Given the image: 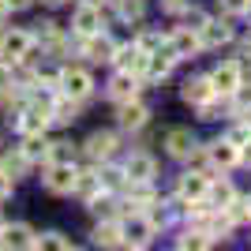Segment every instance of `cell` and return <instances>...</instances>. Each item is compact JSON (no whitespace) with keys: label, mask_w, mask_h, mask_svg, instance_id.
Segmentation results:
<instances>
[{"label":"cell","mask_w":251,"mask_h":251,"mask_svg":"<svg viewBox=\"0 0 251 251\" xmlns=\"http://www.w3.org/2000/svg\"><path fill=\"white\" fill-rule=\"evenodd\" d=\"M30 45H34V38H30L26 30H8V34H4V49H0V60L15 68L19 60H26V56H30Z\"/></svg>","instance_id":"6da1fadb"},{"label":"cell","mask_w":251,"mask_h":251,"mask_svg":"<svg viewBox=\"0 0 251 251\" xmlns=\"http://www.w3.org/2000/svg\"><path fill=\"white\" fill-rule=\"evenodd\" d=\"M75 180H79V173H75L72 161H52L49 173H45V188L56 191V195H68V191H75Z\"/></svg>","instance_id":"7a4b0ae2"},{"label":"cell","mask_w":251,"mask_h":251,"mask_svg":"<svg viewBox=\"0 0 251 251\" xmlns=\"http://www.w3.org/2000/svg\"><path fill=\"white\" fill-rule=\"evenodd\" d=\"M60 90L68 98H79V101H83V98L94 90V79H90V72H83V68H68V72L60 75Z\"/></svg>","instance_id":"3957f363"},{"label":"cell","mask_w":251,"mask_h":251,"mask_svg":"<svg viewBox=\"0 0 251 251\" xmlns=\"http://www.w3.org/2000/svg\"><path fill=\"white\" fill-rule=\"evenodd\" d=\"M113 60L120 64V72L143 75V72H147V60H150V52L143 49V45H124V49H116V52H113Z\"/></svg>","instance_id":"277c9868"},{"label":"cell","mask_w":251,"mask_h":251,"mask_svg":"<svg viewBox=\"0 0 251 251\" xmlns=\"http://www.w3.org/2000/svg\"><path fill=\"white\" fill-rule=\"evenodd\" d=\"M154 173H157V165H154V157H150V154H131L124 161V176L131 180V184H150Z\"/></svg>","instance_id":"5b68a950"},{"label":"cell","mask_w":251,"mask_h":251,"mask_svg":"<svg viewBox=\"0 0 251 251\" xmlns=\"http://www.w3.org/2000/svg\"><path fill=\"white\" fill-rule=\"evenodd\" d=\"M52 120V105H30L26 113L19 116V131L23 135H38V131H45Z\"/></svg>","instance_id":"8992f818"},{"label":"cell","mask_w":251,"mask_h":251,"mask_svg":"<svg viewBox=\"0 0 251 251\" xmlns=\"http://www.w3.org/2000/svg\"><path fill=\"white\" fill-rule=\"evenodd\" d=\"M210 83H214V90H218V94H232V90H236V86L244 83L240 79V64H218V68H214V75H210Z\"/></svg>","instance_id":"52a82bcc"},{"label":"cell","mask_w":251,"mask_h":251,"mask_svg":"<svg viewBox=\"0 0 251 251\" xmlns=\"http://www.w3.org/2000/svg\"><path fill=\"white\" fill-rule=\"evenodd\" d=\"M214 94H218V90H214V83H210V75L188 79V83H184V90H180V98H184L188 105H206Z\"/></svg>","instance_id":"ba28073f"},{"label":"cell","mask_w":251,"mask_h":251,"mask_svg":"<svg viewBox=\"0 0 251 251\" xmlns=\"http://www.w3.org/2000/svg\"><path fill=\"white\" fill-rule=\"evenodd\" d=\"M206 157H210V165H218V169H232L240 161V147H232L229 139H218V143L206 147Z\"/></svg>","instance_id":"9c48e42d"},{"label":"cell","mask_w":251,"mask_h":251,"mask_svg":"<svg viewBox=\"0 0 251 251\" xmlns=\"http://www.w3.org/2000/svg\"><path fill=\"white\" fill-rule=\"evenodd\" d=\"M150 236H154V221L150 218H139L135 214V218L124 225V244H131V248H147Z\"/></svg>","instance_id":"30bf717a"},{"label":"cell","mask_w":251,"mask_h":251,"mask_svg":"<svg viewBox=\"0 0 251 251\" xmlns=\"http://www.w3.org/2000/svg\"><path fill=\"white\" fill-rule=\"evenodd\" d=\"M202 49V38L199 30H191V26H184V30H176L173 38H169V52L173 56H191V52Z\"/></svg>","instance_id":"8fae6325"},{"label":"cell","mask_w":251,"mask_h":251,"mask_svg":"<svg viewBox=\"0 0 251 251\" xmlns=\"http://www.w3.org/2000/svg\"><path fill=\"white\" fill-rule=\"evenodd\" d=\"M150 120V109L143 101H120V127H127V131H139V127Z\"/></svg>","instance_id":"7c38bea8"},{"label":"cell","mask_w":251,"mask_h":251,"mask_svg":"<svg viewBox=\"0 0 251 251\" xmlns=\"http://www.w3.org/2000/svg\"><path fill=\"white\" fill-rule=\"evenodd\" d=\"M199 38H202V49H218V45H225L232 38V30H229V23H221V19H206Z\"/></svg>","instance_id":"4fadbf2b"},{"label":"cell","mask_w":251,"mask_h":251,"mask_svg":"<svg viewBox=\"0 0 251 251\" xmlns=\"http://www.w3.org/2000/svg\"><path fill=\"white\" fill-rule=\"evenodd\" d=\"M0 244L4 248H42V236H34L30 225H8Z\"/></svg>","instance_id":"5bb4252c"},{"label":"cell","mask_w":251,"mask_h":251,"mask_svg":"<svg viewBox=\"0 0 251 251\" xmlns=\"http://www.w3.org/2000/svg\"><path fill=\"white\" fill-rule=\"evenodd\" d=\"M113 150H116V135H113V131H94V135L86 139V154L94 157V161L113 157Z\"/></svg>","instance_id":"9a60e30c"},{"label":"cell","mask_w":251,"mask_h":251,"mask_svg":"<svg viewBox=\"0 0 251 251\" xmlns=\"http://www.w3.org/2000/svg\"><path fill=\"white\" fill-rule=\"evenodd\" d=\"M101 30V11L94 8V4H83V8L75 11V34H83V38H90V34Z\"/></svg>","instance_id":"2e32d148"},{"label":"cell","mask_w":251,"mask_h":251,"mask_svg":"<svg viewBox=\"0 0 251 251\" xmlns=\"http://www.w3.org/2000/svg\"><path fill=\"white\" fill-rule=\"evenodd\" d=\"M206 188H210L206 173H184L180 176V195L184 199H206Z\"/></svg>","instance_id":"e0dca14e"},{"label":"cell","mask_w":251,"mask_h":251,"mask_svg":"<svg viewBox=\"0 0 251 251\" xmlns=\"http://www.w3.org/2000/svg\"><path fill=\"white\" fill-rule=\"evenodd\" d=\"M135 90H139V83H135V75H131V72L113 75V83H109V98H113V101H131Z\"/></svg>","instance_id":"ac0fdd59"},{"label":"cell","mask_w":251,"mask_h":251,"mask_svg":"<svg viewBox=\"0 0 251 251\" xmlns=\"http://www.w3.org/2000/svg\"><path fill=\"white\" fill-rule=\"evenodd\" d=\"M83 52L90 56V60H113V52H116V49H113V42H109V38L98 30V34H90V38L83 42Z\"/></svg>","instance_id":"d6986e66"},{"label":"cell","mask_w":251,"mask_h":251,"mask_svg":"<svg viewBox=\"0 0 251 251\" xmlns=\"http://www.w3.org/2000/svg\"><path fill=\"white\" fill-rule=\"evenodd\" d=\"M165 147H169L173 157H188L191 150H195V139H191V131L176 127V131H169V135H165Z\"/></svg>","instance_id":"ffe728a7"},{"label":"cell","mask_w":251,"mask_h":251,"mask_svg":"<svg viewBox=\"0 0 251 251\" xmlns=\"http://www.w3.org/2000/svg\"><path fill=\"white\" fill-rule=\"evenodd\" d=\"M94 244L98 248H120V244H124V229L113 225V221H105V225L94 229Z\"/></svg>","instance_id":"44dd1931"},{"label":"cell","mask_w":251,"mask_h":251,"mask_svg":"<svg viewBox=\"0 0 251 251\" xmlns=\"http://www.w3.org/2000/svg\"><path fill=\"white\" fill-rule=\"evenodd\" d=\"M206 195H210V206H221V210H225L232 199H236V191H232L229 180H214V184L206 188Z\"/></svg>","instance_id":"7402d4cb"},{"label":"cell","mask_w":251,"mask_h":251,"mask_svg":"<svg viewBox=\"0 0 251 251\" xmlns=\"http://www.w3.org/2000/svg\"><path fill=\"white\" fill-rule=\"evenodd\" d=\"M75 113H79V98H68V94H64L60 101H52V120H56V124H72Z\"/></svg>","instance_id":"603a6c76"},{"label":"cell","mask_w":251,"mask_h":251,"mask_svg":"<svg viewBox=\"0 0 251 251\" xmlns=\"http://www.w3.org/2000/svg\"><path fill=\"white\" fill-rule=\"evenodd\" d=\"M173 60H176L173 52H165V56H161V52H150V60H147V75H150V79H165V75L173 72Z\"/></svg>","instance_id":"cb8c5ba5"},{"label":"cell","mask_w":251,"mask_h":251,"mask_svg":"<svg viewBox=\"0 0 251 251\" xmlns=\"http://www.w3.org/2000/svg\"><path fill=\"white\" fill-rule=\"evenodd\" d=\"M23 154L30 157V161H38V157H45V161H49V143L42 139V131H38V135H26V147H23Z\"/></svg>","instance_id":"d4e9b609"},{"label":"cell","mask_w":251,"mask_h":251,"mask_svg":"<svg viewBox=\"0 0 251 251\" xmlns=\"http://www.w3.org/2000/svg\"><path fill=\"white\" fill-rule=\"evenodd\" d=\"M225 214H229V221H232V225L248 221V218H251V199H248V202H244V199H232L229 206H225Z\"/></svg>","instance_id":"484cf974"},{"label":"cell","mask_w":251,"mask_h":251,"mask_svg":"<svg viewBox=\"0 0 251 251\" xmlns=\"http://www.w3.org/2000/svg\"><path fill=\"white\" fill-rule=\"evenodd\" d=\"M49 161H75V147L72 143H52L49 147Z\"/></svg>","instance_id":"4316f807"},{"label":"cell","mask_w":251,"mask_h":251,"mask_svg":"<svg viewBox=\"0 0 251 251\" xmlns=\"http://www.w3.org/2000/svg\"><path fill=\"white\" fill-rule=\"evenodd\" d=\"M180 248H210V232H188V236H180Z\"/></svg>","instance_id":"83f0119b"},{"label":"cell","mask_w":251,"mask_h":251,"mask_svg":"<svg viewBox=\"0 0 251 251\" xmlns=\"http://www.w3.org/2000/svg\"><path fill=\"white\" fill-rule=\"evenodd\" d=\"M229 143H232V147H248V143H251V127L248 124H236L229 131Z\"/></svg>","instance_id":"f1b7e54d"},{"label":"cell","mask_w":251,"mask_h":251,"mask_svg":"<svg viewBox=\"0 0 251 251\" xmlns=\"http://www.w3.org/2000/svg\"><path fill=\"white\" fill-rule=\"evenodd\" d=\"M232 98H236V109L248 113V109H251V83H240L236 90H232Z\"/></svg>","instance_id":"f546056e"},{"label":"cell","mask_w":251,"mask_h":251,"mask_svg":"<svg viewBox=\"0 0 251 251\" xmlns=\"http://www.w3.org/2000/svg\"><path fill=\"white\" fill-rule=\"evenodd\" d=\"M120 15L124 19H139L143 15V0H120Z\"/></svg>","instance_id":"4dcf8cb0"},{"label":"cell","mask_w":251,"mask_h":251,"mask_svg":"<svg viewBox=\"0 0 251 251\" xmlns=\"http://www.w3.org/2000/svg\"><path fill=\"white\" fill-rule=\"evenodd\" d=\"M98 184H101L98 176H79V180H75V191H79V195H90V199H94V188H98Z\"/></svg>","instance_id":"1f68e13d"},{"label":"cell","mask_w":251,"mask_h":251,"mask_svg":"<svg viewBox=\"0 0 251 251\" xmlns=\"http://www.w3.org/2000/svg\"><path fill=\"white\" fill-rule=\"evenodd\" d=\"M42 248H64L68 251V248H75V244L68 240V236H60V232H49V236H42Z\"/></svg>","instance_id":"d6a6232c"},{"label":"cell","mask_w":251,"mask_h":251,"mask_svg":"<svg viewBox=\"0 0 251 251\" xmlns=\"http://www.w3.org/2000/svg\"><path fill=\"white\" fill-rule=\"evenodd\" d=\"M248 4H251V0H221V8L229 11V15H244V11H248Z\"/></svg>","instance_id":"836d02e7"},{"label":"cell","mask_w":251,"mask_h":251,"mask_svg":"<svg viewBox=\"0 0 251 251\" xmlns=\"http://www.w3.org/2000/svg\"><path fill=\"white\" fill-rule=\"evenodd\" d=\"M26 161H30L26 154H15V157H8V161H4V169H8V173H23V169H26Z\"/></svg>","instance_id":"e575fe53"},{"label":"cell","mask_w":251,"mask_h":251,"mask_svg":"<svg viewBox=\"0 0 251 251\" xmlns=\"http://www.w3.org/2000/svg\"><path fill=\"white\" fill-rule=\"evenodd\" d=\"M120 176H124V173H116V169H105L98 180H101V188H116V184H120Z\"/></svg>","instance_id":"d590c367"},{"label":"cell","mask_w":251,"mask_h":251,"mask_svg":"<svg viewBox=\"0 0 251 251\" xmlns=\"http://www.w3.org/2000/svg\"><path fill=\"white\" fill-rule=\"evenodd\" d=\"M8 195H11V173L0 169V199H8Z\"/></svg>","instance_id":"8d00e7d4"},{"label":"cell","mask_w":251,"mask_h":251,"mask_svg":"<svg viewBox=\"0 0 251 251\" xmlns=\"http://www.w3.org/2000/svg\"><path fill=\"white\" fill-rule=\"evenodd\" d=\"M165 11H188V0H161Z\"/></svg>","instance_id":"74e56055"},{"label":"cell","mask_w":251,"mask_h":251,"mask_svg":"<svg viewBox=\"0 0 251 251\" xmlns=\"http://www.w3.org/2000/svg\"><path fill=\"white\" fill-rule=\"evenodd\" d=\"M139 45H143L147 52H154V49H157V34H143V38H139Z\"/></svg>","instance_id":"f35d334b"},{"label":"cell","mask_w":251,"mask_h":251,"mask_svg":"<svg viewBox=\"0 0 251 251\" xmlns=\"http://www.w3.org/2000/svg\"><path fill=\"white\" fill-rule=\"evenodd\" d=\"M240 161H244V165H251V143H248V147H240Z\"/></svg>","instance_id":"ab89813d"},{"label":"cell","mask_w":251,"mask_h":251,"mask_svg":"<svg viewBox=\"0 0 251 251\" xmlns=\"http://www.w3.org/2000/svg\"><path fill=\"white\" fill-rule=\"evenodd\" d=\"M8 11H11V4H8V0H0V23H4V15H8Z\"/></svg>","instance_id":"60d3db41"},{"label":"cell","mask_w":251,"mask_h":251,"mask_svg":"<svg viewBox=\"0 0 251 251\" xmlns=\"http://www.w3.org/2000/svg\"><path fill=\"white\" fill-rule=\"evenodd\" d=\"M11 8H26V4H30V0H8Z\"/></svg>","instance_id":"b9f144b4"},{"label":"cell","mask_w":251,"mask_h":251,"mask_svg":"<svg viewBox=\"0 0 251 251\" xmlns=\"http://www.w3.org/2000/svg\"><path fill=\"white\" fill-rule=\"evenodd\" d=\"M4 34H8V30H4V26H0V49H4Z\"/></svg>","instance_id":"7bdbcfd3"},{"label":"cell","mask_w":251,"mask_h":251,"mask_svg":"<svg viewBox=\"0 0 251 251\" xmlns=\"http://www.w3.org/2000/svg\"><path fill=\"white\" fill-rule=\"evenodd\" d=\"M45 4H52V8H56V4H64V0H45Z\"/></svg>","instance_id":"ee69618b"},{"label":"cell","mask_w":251,"mask_h":251,"mask_svg":"<svg viewBox=\"0 0 251 251\" xmlns=\"http://www.w3.org/2000/svg\"><path fill=\"white\" fill-rule=\"evenodd\" d=\"M244 15H248V19H251V4H248V11H244Z\"/></svg>","instance_id":"f6af8a7d"},{"label":"cell","mask_w":251,"mask_h":251,"mask_svg":"<svg viewBox=\"0 0 251 251\" xmlns=\"http://www.w3.org/2000/svg\"><path fill=\"white\" fill-rule=\"evenodd\" d=\"M0 232H4V218H0Z\"/></svg>","instance_id":"bcb514c9"},{"label":"cell","mask_w":251,"mask_h":251,"mask_svg":"<svg viewBox=\"0 0 251 251\" xmlns=\"http://www.w3.org/2000/svg\"><path fill=\"white\" fill-rule=\"evenodd\" d=\"M248 113H251V109H248ZM248 127H251V116H248Z\"/></svg>","instance_id":"7dc6e473"},{"label":"cell","mask_w":251,"mask_h":251,"mask_svg":"<svg viewBox=\"0 0 251 251\" xmlns=\"http://www.w3.org/2000/svg\"><path fill=\"white\" fill-rule=\"evenodd\" d=\"M86 4H98V0H86Z\"/></svg>","instance_id":"c3c4849f"}]
</instances>
